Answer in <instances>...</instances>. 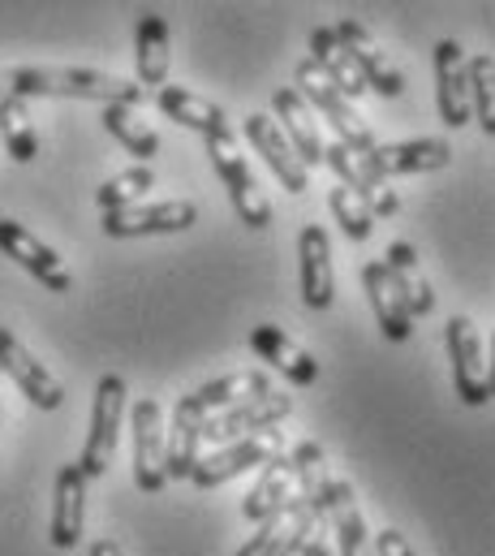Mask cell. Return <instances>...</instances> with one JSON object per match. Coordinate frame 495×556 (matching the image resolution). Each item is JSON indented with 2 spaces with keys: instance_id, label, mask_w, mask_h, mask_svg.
I'll list each match as a JSON object with an SVG mask.
<instances>
[{
  "instance_id": "5b68a950",
  "label": "cell",
  "mask_w": 495,
  "mask_h": 556,
  "mask_svg": "<svg viewBox=\"0 0 495 556\" xmlns=\"http://www.w3.org/2000/svg\"><path fill=\"white\" fill-rule=\"evenodd\" d=\"M276 453H284V431H280V427H267V431H258V435H246V440H238V444H225V448L199 457L190 483L203 488V492H207V488H220V483H229V479L254 470V466H267Z\"/></svg>"
},
{
  "instance_id": "4dcf8cb0",
  "label": "cell",
  "mask_w": 495,
  "mask_h": 556,
  "mask_svg": "<svg viewBox=\"0 0 495 556\" xmlns=\"http://www.w3.org/2000/svg\"><path fill=\"white\" fill-rule=\"evenodd\" d=\"M104 130L122 142L134 160H142V164L160 155V135H155L134 109H125V104H109V109H104Z\"/></svg>"
},
{
  "instance_id": "d6a6232c",
  "label": "cell",
  "mask_w": 495,
  "mask_h": 556,
  "mask_svg": "<svg viewBox=\"0 0 495 556\" xmlns=\"http://www.w3.org/2000/svg\"><path fill=\"white\" fill-rule=\"evenodd\" d=\"M0 139L4 151L17 160V164H30L39 155V135L30 126V113H26V100H0Z\"/></svg>"
},
{
  "instance_id": "603a6c76",
  "label": "cell",
  "mask_w": 495,
  "mask_h": 556,
  "mask_svg": "<svg viewBox=\"0 0 495 556\" xmlns=\"http://www.w3.org/2000/svg\"><path fill=\"white\" fill-rule=\"evenodd\" d=\"M203 422L207 415H199L190 406V397H181L173 406V422L164 431V470L168 479H190L199 466V444H203Z\"/></svg>"
},
{
  "instance_id": "7a4b0ae2",
  "label": "cell",
  "mask_w": 495,
  "mask_h": 556,
  "mask_svg": "<svg viewBox=\"0 0 495 556\" xmlns=\"http://www.w3.org/2000/svg\"><path fill=\"white\" fill-rule=\"evenodd\" d=\"M293 91L310 104V109H319L323 117H328V126H332V135H337V142H345L350 151H358V155H371L375 147V135H371V126L358 117V109L341 96V91H332V83L315 70V61L306 56V61H297V70H293Z\"/></svg>"
},
{
  "instance_id": "44dd1931",
  "label": "cell",
  "mask_w": 495,
  "mask_h": 556,
  "mask_svg": "<svg viewBox=\"0 0 495 556\" xmlns=\"http://www.w3.org/2000/svg\"><path fill=\"white\" fill-rule=\"evenodd\" d=\"M271 117H276L280 135L289 139V147L297 151V160H302L306 168L323 164V147H328V142L319 139V126H315V117H310V104H306L293 87H280V91L271 96Z\"/></svg>"
},
{
  "instance_id": "ba28073f",
  "label": "cell",
  "mask_w": 495,
  "mask_h": 556,
  "mask_svg": "<svg viewBox=\"0 0 495 556\" xmlns=\"http://www.w3.org/2000/svg\"><path fill=\"white\" fill-rule=\"evenodd\" d=\"M323 164L341 177V186H350V190L371 207V216H396V212H401L396 186H388V177L375 168L371 155H358V151H350L345 142H328V147H323Z\"/></svg>"
},
{
  "instance_id": "ffe728a7",
  "label": "cell",
  "mask_w": 495,
  "mask_h": 556,
  "mask_svg": "<svg viewBox=\"0 0 495 556\" xmlns=\"http://www.w3.org/2000/svg\"><path fill=\"white\" fill-rule=\"evenodd\" d=\"M151 100H155V109H160L164 117H173L181 130L203 135V142L207 139H233L229 113H225L220 104H212V100H203V96L186 91V87H164V91H155Z\"/></svg>"
},
{
  "instance_id": "3957f363",
  "label": "cell",
  "mask_w": 495,
  "mask_h": 556,
  "mask_svg": "<svg viewBox=\"0 0 495 556\" xmlns=\"http://www.w3.org/2000/svg\"><path fill=\"white\" fill-rule=\"evenodd\" d=\"M125 418V380L122 376H104L96 384V402H91V427H87V444L78 457V470L87 479H100L113 457H117V440H122Z\"/></svg>"
},
{
  "instance_id": "6da1fadb",
  "label": "cell",
  "mask_w": 495,
  "mask_h": 556,
  "mask_svg": "<svg viewBox=\"0 0 495 556\" xmlns=\"http://www.w3.org/2000/svg\"><path fill=\"white\" fill-rule=\"evenodd\" d=\"M4 91L9 100H35V96H65V100H100L138 109L147 100V91L129 78L117 74H100V70H74V65H17L4 70Z\"/></svg>"
},
{
  "instance_id": "f546056e",
  "label": "cell",
  "mask_w": 495,
  "mask_h": 556,
  "mask_svg": "<svg viewBox=\"0 0 495 556\" xmlns=\"http://www.w3.org/2000/svg\"><path fill=\"white\" fill-rule=\"evenodd\" d=\"M289 457H293V475H297V492H302V501H306L310 509L328 514V509H323V492H328V483H332V470H328V453H323V444H315V440H297Z\"/></svg>"
},
{
  "instance_id": "8fae6325",
  "label": "cell",
  "mask_w": 495,
  "mask_h": 556,
  "mask_svg": "<svg viewBox=\"0 0 495 556\" xmlns=\"http://www.w3.org/2000/svg\"><path fill=\"white\" fill-rule=\"evenodd\" d=\"M0 255H9L17 268H26L30 277L39 280L43 289H52V293H69L74 289V277H69L65 260L48 242H39L22 220H0Z\"/></svg>"
},
{
  "instance_id": "484cf974",
  "label": "cell",
  "mask_w": 495,
  "mask_h": 556,
  "mask_svg": "<svg viewBox=\"0 0 495 556\" xmlns=\"http://www.w3.org/2000/svg\"><path fill=\"white\" fill-rule=\"evenodd\" d=\"M323 509H328V522L337 531V548L341 556H375V544L367 535V522L358 514V501H354V488L345 479H332L328 492H323Z\"/></svg>"
},
{
  "instance_id": "8992f818",
  "label": "cell",
  "mask_w": 495,
  "mask_h": 556,
  "mask_svg": "<svg viewBox=\"0 0 495 556\" xmlns=\"http://www.w3.org/2000/svg\"><path fill=\"white\" fill-rule=\"evenodd\" d=\"M293 393H280V389H271V393H263V397H250L242 406H229V410H220V415H212L203 422V440L207 444H216V448H225V444H238V440H246V435H258V431H267V427H276L280 418L293 415Z\"/></svg>"
},
{
  "instance_id": "277c9868",
  "label": "cell",
  "mask_w": 495,
  "mask_h": 556,
  "mask_svg": "<svg viewBox=\"0 0 495 556\" xmlns=\"http://www.w3.org/2000/svg\"><path fill=\"white\" fill-rule=\"evenodd\" d=\"M207 155H212V168L220 173L225 190H229V203L238 212V220H246L250 229H267L271 225V199L263 194L250 160L238 151L233 139H207Z\"/></svg>"
},
{
  "instance_id": "7402d4cb",
  "label": "cell",
  "mask_w": 495,
  "mask_h": 556,
  "mask_svg": "<svg viewBox=\"0 0 495 556\" xmlns=\"http://www.w3.org/2000/svg\"><path fill=\"white\" fill-rule=\"evenodd\" d=\"M363 289H367L371 315H375V324L383 328V337H388V341H409V332H414V315H409V306H405V298H401V289H396L392 273L383 268V260L363 264Z\"/></svg>"
},
{
  "instance_id": "ac0fdd59",
  "label": "cell",
  "mask_w": 495,
  "mask_h": 556,
  "mask_svg": "<svg viewBox=\"0 0 495 556\" xmlns=\"http://www.w3.org/2000/svg\"><path fill=\"white\" fill-rule=\"evenodd\" d=\"M337 30V39H341V48H345V56L354 61V70L363 74V83H367V91H379V96H388V100H396V96H405V74L375 48V39L358 26V22H341V26H332Z\"/></svg>"
},
{
  "instance_id": "e575fe53",
  "label": "cell",
  "mask_w": 495,
  "mask_h": 556,
  "mask_svg": "<svg viewBox=\"0 0 495 556\" xmlns=\"http://www.w3.org/2000/svg\"><path fill=\"white\" fill-rule=\"evenodd\" d=\"M328 212H332V220L341 225V233H345L350 242H367L375 233L371 207H367L350 186H332V190H328Z\"/></svg>"
},
{
  "instance_id": "30bf717a",
  "label": "cell",
  "mask_w": 495,
  "mask_h": 556,
  "mask_svg": "<svg viewBox=\"0 0 495 556\" xmlns=\"http://www.w3.org/2000/svg\"><path fill=\"white\" fill-rule=\"evenodd\" d=\"M129 422H134V483H138V492H164V483H168V470H164V410H160V402H151V397H142V402H134V410H129Z\"/></svg>"
},
{
  "instance_id": "9c48e42d",
  "label": "cell",
  "mask_w": 495,
  "mask_h": 556,
  "mask_svg": "<svg viewBox=\"0 0 495 556\" xmlns=\"http://www.w3.org/2000/svg\"><path fill=\"white\" fill-rule=\"evenodd\" d=\"M199 207L190 199H164V203H138L125 212H104L109 238H155V233H186L194 229Z\"/></svg>"
},
{
  "instance_id": "7c38bea8",
  "label": "cell",
  "mask_w": 495,
  "mask_h": 556,
  "mask_svg": "<svg viewBox=\"0 0 495 556\" xmlns=\"http://www.w3.org/2000/svg\"><path fill=\"white\" fill-rule=\"evenodd\" d=\"M435 104L448 130L470 126L474 109H470V56L461 52L457 39H440L435 43Z\"/></svg>"
},
{
  "instance_id": "ab89813d",
  "label": "cell",
  "mask_w": 495,
  "mask_h": 556,
  "mask_svg": "<svg viewBox=\"0 0 495 556\" xmlns=\"http://www.w3.org/2000/svg\"><path fill=\"white\" fill-rule=\"evenodd\" d=\"M487 384H492V397H495V332H492V354H487Z\"/></svg>"
},
{
  "instance_id": "8d00e7d4",
  "label": "cell",
  "mask_w": 495,
  "mask_h": 556,
  "mask_svg": "<svg viewBox=\"0 0 495 556\" xmlns=\"http://www.w3.org/2000/svg\"><path fill=\"white\" fill-rule=\"evenodd\" d=\"M297 505V501H293ZM289 531H293V509L284 514V518H271V522H263L258 531H254V540L238 548V556H280L284 553V540H289Z\"/></svg>"
},
{
  "instance_id": "cb8c5ba5",
  "label": "cell",
  "mask_w": 495,
  "mask_h": 556,
  "mask_svg": "<svg viewBox=\"0 0 495 556\" xmlns=\"http://www.w3.org/2000/svg\"><path fill=\"white\" fill-rule=\"evenodd\" d=\"M453 160V147L444 139H409V142H379L371 151V164L383 177H409V173H435Z\"/></svg>"
},
{
  "instance_id": "1f68e13d",
  "label": "cell",
  "mask_w": 495,
  "mask_h": 556,
  "mask_svg": "<svg viewBox=\"0 0 495 556\" xmlns=\"http://www.w3.org/2000/svg\"><path fill=\"white\" fill-rule=\"evenodd\" d=\"M280 556H332V548H328V514L310 509L297 496V505H293V531H289Z\"/></svg>"
},
{
  "instance_id": "d4e9b609",
  "label": "cell",
  "mask_w": 495,
  "mask_h": 556,
  "mask_svg": "<svg viewBox=\"0 0 495 556\" xmlns=\"http://www.w3.org/2000/svg\"><path fill=\"white\" fill-rule=\"evenodd\" d=\"M134 65H138V87L147 96L168 87V22L160 13H142L134 30Z\"/></svg>"
},
{
  "instance_id": "5bb4252c",
  "label": "cell",
  "mask_w": 495,
  "mask_h": 556,
  "mask_svg": "<svg viewBox=\"0 0 495 556\" xmlns=\"http://www.w3.org/2000/svg\"><path fill=\"white\" fill-rule=\"evenodd\" d=\"M297 285L302 302L310 311H328L337 298V268H332V242L319 225H306L297 233Z\"/></svg>"
},
{
  "instance_id": "9a60e30c",
  "label": "cell",
  "mask_w": 495,
  "mask_h": 556,
  "mask_svg": "<svg viewBox=\"0 0 495 556\" xmlns=\"http://www.w3.org/2000/svg\"><path fill=\"white\" fill-rule=\"evenodd\" d=\"M297 496H302V492H297L293 457H289V453H276V457L263 466L258 483L246 492L242 514H246V522L263 527V522H271V518H284V514L293 509V501H297Z\"/></svg>"
},
{
  "instance_id": "60d3db41",
  "label": "cell",
  "mask_w": 495,
  "mask_h": 556,
  "mask_svg": "<svg viewBox=\"0 0 495 556\" xmlns=\"http://www.w3.org/2000/svg\"><path fill=\"white\" fill-rule=\"evenodd\" d=\"M4 96H9V91H4V74H0V100H4Z\"/></svg>"
},
{
  "instance_id": "d6986e66",
  "label": "cell",
  "mask_w": 495,
  "mask_h": 556,
  "mask_svg": "<svg viewBox=\"0 0 495 556\" xmlns=\"http://www.w3.org/2000/svg\"><path fill=\"white\" fill-rule=\"evenodd\" d=\"M82 522H87V475L74 466L56 470V488H52V527L48 540L52 548H78L82 540Z\"/></svg>"
},
{
  "instance_id": "4316f807",
  "label": "cell",
  "mask_w": 495,
  "mask_h": 556,
  "mask_svg": "<svg viewBox=\"0 0 495 556\" xmlns=\"http://www.w3.org/2000/svg\"><path fill=\"white\" fill-rule=\"evenodd\" d=\"M263 393H271V376L263 371V367H250V371H233V376H220V380H212V384H203V389H194V393H186L190 397V406L199 410V415H220V410H229V406H242L250 397H263Z\"/></svg>"
},
{
  "instance_id": "83f0119b",
  "label": "cell",
  "mask_w": 495,
  "mask_h": 556,
  "mask_svg": "<svg viewBox=\"0 0 495 556\" xmlns=\"http://www.w3.org/2000/svg\"><path fill=\"white\" fill-rule=\"evenodd\" d=\"M310 61H315V70L332 83V91H341L350 104H354L358 96H367V83H363V74L354 70V61L345 56V48H341V39H337L332 26L310 30Z\"/></svg>"
},
{
  "instance_id": "836d02e7",
  "label": "cell",
  "mask_w": 495,
  "mask_h": 556,
  "mask_svg": "<svg viewBox=\"0 0 495 556\" xmlns=\"http://www.w3.org/2000/svg\"><path fill=\"white\" fill-rule=\"evenodd\" d=\"M151 186H155V173H151L147 164H138V168H125L117 177H109V181L96 190V203H100L104 212H125V207H138V203L151 194Z\"/></svg>"
},
{
  "instance_id": "52a82bcc",
  "label": "cell",
  "mask_w": 495,
  "mask_h": 556,
  "mask_svg": "<svg viewBox=\"0 0 495 556\" xmlns=\"http://www.w3.org/2000/svg\"><path fill=\"white\" fill-rule=\"evenodd\" d=\"M448 358H453V384H457V397L466 406H487L492 402V384H487V354H483V341H479V328L470 324V315H453L448 328Z\"/></svg>"
},
{
  "instance_id": "e0dca14e",
  "label": "cell",
  "mask_w": 495,
  "mask_h": 556,
  "mask_svg": "<svg viewBox=\"0 0 495 556\" xmlns=\"http://www.w3.org/2000/svg\"><path fill=\"white\" fill-rule=\"evenodd\" d=\"M250 350L263 358V371H280L284 380H293L297 389H310L319 380V363L310 350H302L289 332H280L276 324H258L250 332Z\"/></svg>"
},
{
  "instance_id": "d590c367",
  "label": "cell",
  "mask_w": 495,
  "mask_h": 556,
  "mask_svg": "<svg viewBox=\"0 0 495 556\" xmlns=\"http://www.w3.org/2000/svg\"><path fill=\"white\" fill-rule=\"evenodd\" d=\"M470 109H474V122L483 126V135L495 139V56L487 52L470 56Z\"/></svg>"
},
{
  "instance_id": "2e32d148",
  "label": "cell",
  "mask_w": 495,
  "mask_h": 556,
  "mask_svg": "<svg viewBox=\"0 0 495 556\" xmlns=\"http://www.w3.org/2000/svg\"><path fill=\"white\" fill-rule=\"evenodd\" d=\"M246 139H250V147L263 155V164L276 173V181H280L289 194H306V186H310L306 164L297 160V151H293L289 139L280 135V126H276V117H271V113H250Z\"/></svg>"
},
{
  "instance_id": "74e56055",
  "label": "cell",
  "mask_w": 495,
  "mask_h": 556,
  "mask_svg": "<svg viewBox=\"0 0 495 556\" xmlns=\"http://www.w3.org/2000/svg\"><path fill=\"white\" fill-rule=\"evenodd\" d=\"M375 556H414V548L401 531H379L375 535Z\"/></svg>"
},
{
  "instance_id": "4fadbf2b",
  "label": "cell",
  "mask_w": 495,
  "mask_h": 556,
  "mask_svg": "<svg viewBox=\"0 0 495 556\" xmlns=\"http://www.w3.org/2000/svg\"><path fill=\"white\" fill-rule=\"evenodd\" d=\"M0 376H9L17 389H22V397L30 402V406H39V410H56L61 402H65V389L56 384V376L0 324Z\"/></svg>"
},
{
  "instance_id": "f35d334b",
  "label": "cell",
  "mask_w": 495,
  "mask_h": 556,
  "mask_svg": "<svg viewBox=\"0 0 495 556\" xmlns=\"http://www.w3.org/2000/svg\"><path fill=\"white\" fill-rule=\"evenodd\" d=\"M87 556H122V544H117V540H96Z\"/></svg>"
},
{
  "instance_id": "f1b7e54d",
  "label": "cell",
  "mask_w": 495,
  "mask_h": 556,
  "mask_svg": "<svg viewBox=\"0 0 495 556\" xmlns=\"http://www.w3.org/2000/svg\"><path fill=\"white\" fill-rule=\"evenodd\" d=\"M383 268L396 280L409 315H431L435 311V289H431V280H427V273H422V264H418V255H414L409 242H392L388 255H383Z\"/></svg>"
}]
</instances>
